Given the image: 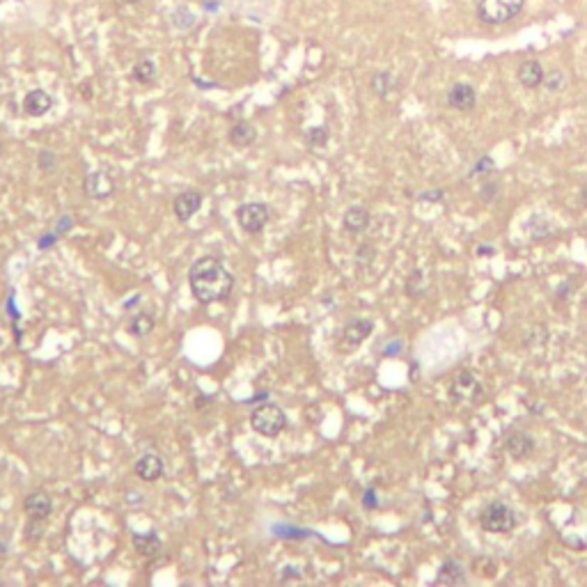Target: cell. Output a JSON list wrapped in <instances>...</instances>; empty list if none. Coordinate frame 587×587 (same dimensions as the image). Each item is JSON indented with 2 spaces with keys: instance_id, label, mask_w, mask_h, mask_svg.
Segmentation results:
<instances>
[{
  "instance_id": "1",
  "label": "cell",
  "mask_w": 587,
  "mask_h": 587,
  "mask_svg": "<svg viewBox=\"0 0 587 587\" xmlns=\"http://www.w3.org/2000/svg\"><path fill=\"white\" fill-rule=\"evenodd\" d=\"M188 289L200 305L225 303L234 292V276L221 257L202 255L188 269Z\"/></svg>"
},
{
  "instance_id": "2",
  "label": "cell",
  "mask_w": 587,
  "mask_h": 587,
  "mask_svg": "<svg viewBox=\"0 0 587 587\" xmlns=\"http://www.w3.org/2000/svg\"><path fill=\"white\" fill-rule=\"evenodd\" d=\"M250 427L264 438H278L289 427V420L283 408L266 399L250 411Z\"/></svg>"
},
{
  "instance_id": "3",
  "label": "cell",
  "mask_w": 587,
  "mask_h": 587,
  "mask_svg": "<svg viewBox=\"0 0 587 587\" xmlns=\"http://www.w3.org/2000/svg\"><path fill=\"white\" fill-rule=\"evenodd\" d=\"M479 525L486 532L510 534L519 525V516H516V512L510 505H505L503 501H496V503H489L479 512Z\"/></svg>"
},
{
  "instance_id": "4",
  "label": "cell",
  "mask_w": 587,
  "mask_h": 587,
  "mask_svg": "<svg viewBox=\"0 0 587 587\" xmlns=\"http://www.w3.org/2000/svg\"><path fill=\"white\" fill-rule=\"evenodd\" d=\"M525 0H479V16L484 23H507L519 16Z\"/></svg>"
},
{
  "instance_id": "5",
  "label": "cell",
  "mask_w": 587,
  "mask_h": 587,
  "mask_svg": "<svg viewBox=\"0 0 587 587\" xmlns=\"http://www.w3.org/2000/svg\"><path fill=\"white\" fill-rule=\"evenodd\" d=\"M236 225L246 234H259L271 221V209L266 202H246L236 207Z\"/></svg>"
},
{
  "instance_id": "6",
  "label": "cell",
  "mask_w": 587,
  "mask_h": 587,
  "mask_svg": "<svg viewBox=\"0 0 587 587\" xmlns=\"http://www.w3.org/2000/svg\"><path fill=\"white\" fill-rule=\"evenodd\" d=\"M372 330H374L372 319H351L344 328H342L337 349L340 351H344V354L354 351V349H358L367 337L372 335Z\"/></svg>"
},
{
  "instance_id": "7",
  "label": "cell",
  "mask_w": 587,
  "mask_h": 587,
  "mask_svg": "<svg viewBox=\"0 0 587 587\" xmlns=\"http://www.w3.org/2000/svg\"><path fill=\"white\" fill-rule=\"evenodd\" d=\"M202 202H205V193L198 188H186V191L177 193L172 200L174 218H177L181 225H186L191 218L202 209Z\"/></svg>"
},
{
  "instance_id": "8",
  "label": "cell",
  "mask_w": 587,
  "mask_h": 587,
  "mask_svg": "<svg viewBox=\"0 0 587 587\" xmlns=\"http://www.w3.org/2000/svg\"><path fill=\"white\" fill-rule=\"evenodd\" d=\"M450 397L457 404H472L482 397V383L470 372H461L450 385Z\"/></svg>"
},
{
  "instance_id": "9",
  "label": "cell",
  "mask_w": 587,
  "mask_h": 587,
  "mask_svg": "<svg viewBox=\"0 0 587 587\" xmlns=\"http://www.w3.org/2000/svg\"><path fill=\"white\" fill-rule=\"evenodd\" d=\"M134 472L140 482H147V484H152V482H159L165 475V461L161 454L156 452H145L140 454L134 463Z\"/></svg>"
},
{
  "instance_id": "10",
  "label": "cell",
  "mask_w": 587,
  "mask_h": 587,
  "mask_svg": "<svg viewBox=\"0 0 587 587\" xmlns=\"http://www.w3.org/2000/svg\"><path fill=\"white\" fill-rule=\"evenodd\" d=\"M53 507H56L53 498H51V494H46V491H30L23 498V512L32 521L46 523L51 519V514H53Z\"/></svg>"
},
{
  "instance_id": "11",
  "label": "cell",
  "mask_w": 587,
  "mask_h": 587,
  "mask_svg": "<svg viewBox=\"0 0 587 587\" xmlns=\"http://www.w3.org/2000/svg\"><path fill=\"white\" fill-rule=\"evenodd\" d=\"M83 188L94 200H106L110 195H115V179L106 170H94L85 177Z\"/></svg>"
},
{
  "instance_id": "12",
  "label": "cell",
  "mask_w": 587,
  "mask_h": 587,
  "mask_svg": "<svg viewBox=\"0 0 587 587\" xmlns=\"http://www.w3.org/2000/svg\"><path fill=\"white\" fill-rule=\"evenodd\" d=\"M51 108H53V96L41 87H34L23 96V112L28 117H44Z\"/></svg>"
},
{
  "instance_id": "13",
  "label": "cell",
  "mask_w": 587,
  "mask_h": 587,
  "mask_svg": "<svg viewBox=\"0 0 587 587\" xmlns=\"http://www.w3.org/2000/svg\"><path fill=\"white\" fill-rule=\"evenodd\" d=\"M370 223H372V214L363 205H351L344 212V216H342V227L351 236L363 234L370 227Z\"/></svg>"
},
{
  "instance_id": "14",
  "label": "cell",
  "mask_w": 587,
  "mask_h": 587,
  "mask_svg": "<svg viewBox=\"0 0 587 587\" xmlns=\"http://www.w3.org/2000/svg\"><path fill=\"white\" fill-rule=\"evenodd\" d=\"M505 450L510 452V457L516 461L528 459L530 452L534 450V438L530 434L521 432V429H514V432H510L505 438Z\"/></svg>"
},
{
  "instance_id": "15",
  "label": "cell",
  "mask_w": 587,
  "mask_h": 587,
  "mask_svg": "<svg viewBox=\"0 0 587 587\" xmlns=\"http://www.w3.org/2000/svg\"><path fill=\"white\" fill-rule=\"evenodd\" d=\"M475 101H477V92L475 87L468 85V83H457L450 87L448 92V103L454 110H472L475 108Z\"/></svg>"
},
{
  "instance_id": "16",
  "label": "cell",
  "mask_w": 587,
  "mask_h": 587,
  "mask_svg": "<svg viewBox=\"0 0 587 587\" xmlns=\"http://www.w3.org/2000/svg\"><path fill=\"white\" fill-rule=\"evenodd\" d=\"M227 140H230L234 147H239V150H246V147H252V145L257 143V129L252 127L250 122L239 120V122H234V124L230 127Z\"/></svg>"
},
{
  "instance_id": "17",
  "label": "cell",
  "mask_w": 587,
  "mask_h": 587,
  "mask_svg": "<svg viewBox=\"0 0 587 587\" xmlns=\"http://www.w3.org/2000/svg\"><path fill=\"white\" fill-rule=\"evenodd\" d=\"M131 544H134L136 553H140L143 557H156L163 550V541L154 530L152 532H136L134 537H131Z\"/></svg>"
},
{
  "instance_id": "18",
  "label": "cell",
  "mask_w": 587,
  "mask_h": 587,
  "mask_svg": "<svg viewBox=\"0 0 587 587\" xmlns=\"http://www.w3.org/2000/svg\"><path fill=\"white\" fill-rule=\"evenodd\" d=\"M154 328H156V319L150 312H136L127 323V333L131 337H138V340L150 337Z\"/></svg>"
},
{
  "instance_id": "19",
  "label": "cell",
  "mask_w": 587,
  "mask_h": 587,
  "mask_svg": "<svg viewBox=\"0 0 587 587\" xmlns=\"http://www.w3.org/2000/svg\"><path fill=\"white\" fill-rule=\"evenodd\" d=\"M466 581H468L466 572H463V567L457 560H445L436 576V583L441 585H466Z\"/></svg>"
},
{
  "instance_id": "20",
  "label": "cell",
  "mask_w": 587,
  "mask_h": 587,
  "mask_svg": "<svg viewBox=\"0 0 587 587\" xmlns=\"http://www.w3.org/2000/svg\"><path fill=\"white\" fill-rule=\"evenodd\" d=\"M519 81L523 87H528V90H534V87H539L544 83V69L537 63V60H528V63H523L519 67Z\"/></svg>"
},
{
  "instance_id": "21",
  "label": "cell",
  "mask_w": 587,
  "mask_h": 587,
  "mask_svg": "<svg viewBox=\"0 0 587 587\" xmlns=\"http://www.w3.org/2000/svg\"><path fill=\"white\" fill-rule=\"evenodd\" d=\"M131 76H134V81L140 83V85H152L154 78H156V65L147 58L138 60V63L134 65V69H131Z\"/></svg>"
},
{
  "instance_id": "22",
  "label": "cell",
  "mask_w": 587,
  "mask_h": 587,
  "mask_svg": "<svg viewBox=\"0 0 587 587\" xmlns=\"http://www.w3.org/2000/svg\"><path fill=\"white\" fill-rule=\"evenodd\" d=\"M404 289H406V294L411 296V299H420V296H425L427 283H425V273H422V271H420V269L411 271V276L406 278Z\"/></svg>"
},
{
  "instance_id": "23",
  "label": "cell",
  "mask_w": 587,
  "mask_h": 587,
  "mask_svg": "<svg viewBox=\"0 0 587 587\" xmlns=\"http://www.w3.org/2000/svg\"><path fill=\"white\" fill-rule=\"evenodd\" d=\"M328 140H330V129L326 124H321V127H310L308 131H305V143H308L310 147H326L328 145Z\"/></svg>"
},
{
  "instance_id": "24",
  "label": "cell",
  "mask_w": 587,
  "mask_h": 587,
  "mask_svg": "<svg viewBox=\"0 0 587 587\" xmlns=\"http://www.w3.org/2000/svg\"><path fill=\"white\" fill-rule=\"evenodd\" d=\"M392 87H395V78H392L390 72H379L372 76V90L379 96H383V99L392 92Z\"/></svg>"
},
{
  "instance_id": "25",
  "label": "cell",
  "mask_w": 587,
  "mask_h": 587,
  "mask_svg": "<svg viewBox=\"0 0 587 587\" xmlns=\"http://www.w3.org/2000/svg\"><path fill=\"white\" fill-rule=\"evenodd\" d=\"M7 317L12 319L14 342H16V344H21V326H19V321H21V312H19V308H16V303H14V289L10 292V296H7Z\"/></svg>"
},
{
  "instance_id": "26",
  "label": "cell",
  "mask_w": 587,
  "mask_h": 587,
  "mask_svg": "<svg viewBox=\"0 0 587 587\" xmlns=\"http://www.w3.org/2000/svg\"><path fill=\"white\" fill-rule=\"evenodd\" d=\"M525 230L532 232L534 239H544V236L550 232V225H548V221H544L541 216H530L528 223H525Z\"/></svg>"
},
{
  "instance_id": "27",
  "label": "cell",
  "mask_w": 587,
  "mask_h": 587,
  "mask_svg": "<svg viewBox=\"0 0 587 587\" xmlns=\"http://www.w3.org/2000/svg\"><path fill=\"white\" fill-rule=\"evenodd\" d=\"M37 168L41 172H46V174L56 172L58 170V154L53 150H41L37 154Z\"/></svg>"
},
{
  "instance_id": "28",
  "label": "cell",
  "mask_w": 587,
  "mask_h": 587,
  "mask_svg": "<svg viewBox=\"0 0 587 587\" xmlns=\"http://www.w3.org/2000/svg\"><path fill=\"white\" fill-rule=\"evenodd\" d=\"M374 257H376V248L372 246V243H361V246H358V250H356V262H358V266H370L372 262H374Z\"/></svg>"
},
{
  "instance_id": "29",
  "label": "cell",
  "mask_w": 587,
  "mask_h": 587,
  "mask_svg": "<svg viewBox=\"0 0 587 587\" xmlns=\"http://www.w3.org/2000/svg\"><path fill=\"white\" fill-rule=\"evenodd\" d=\"M544 85H546L548 92H560V90H565L567 76L560 72V69H553V72H550L548 76H544Z\"/></svg>"
},
{
  "instance_id": "30",
  "label": "cell",
  "mask_w": 587,
  "mask_h": 587,
  "mask_svg": "<svg viewBox=\"0 0 587 587\" xmlns=\"http://www.w3.org/2000/svg\"><path fill=\"white\" fill-rule=\"evenodd\" d=\"M44 521H32L28 519V525H25V541H30V544H37V541L44 537Z\"/></svg>"
},
{
  "instance_id": "31",
  "label": "cell",
  "mask_w": 587,
  "mask_h": 587,
  "mask_svg": "<svg viewBox=\"0 0 587 587\" xmlns=\"http://www.w3.org/2000/svg\"><path fill=\"white\" fill-rule=\"evenodd\" d=\"M494 170H496V163H494L491 156H482V159L472 165V170L468 174L470 177H482V174H491Z\"/></svg>"
},
{
  "instance_id": "32",
  "label": "cell",
  "mask_w": 587,
  "mask_h": 587,
  "mask_svg": "<svg viewBox=\"0 0 587 587\" xmlns=\"http://www.w3.org/2000/svg\"><path fill=\"white\" fill-rule=\"evenodd\" d=\"M60 243V236L53 232V230H49V232H41L39 236H37V250H53L56 246Z\"/></svg>"
},
{
  "instance_id": "33",
  "label": "cell",
  "mask_w": 587,
  "mask_h": 587,
  "mask_svg": "<svg viewBox=\"0 0 587 587\" xmlns=\"http://www.w3.org/2000/svg\"><path fill=\"white\" fill-rule=\"evenodd\" d=\"M74 225H76V221H74V216H69V214H65V216H60L58 221H56V227H53V232L60 236V239H63V236H67V234H72V230H74Z\"/></svg>"
},
{
  "instance_id": "34",
  "label": "cell",
  "mask_w": 587,
  "mask_h": 587,
  "mask_svg": "<svg viewBox=\"0 0 587 587\" xmlns=\"http://www.w3.org/2000/svg\"><path fill=\"white\" fill-rule=\"evenodd\" d=\"M498 193H501V183L498 181H486L484 186L479 188V198L484 200V202H494L498 198Z\"/></svg>"
},
{
  "instance_id": "35",
  "label": "cell",
  "mask_w": 587,
  "mask_h": 587,
  "mask_svg": "<svg viewBox=\"0 0 587 587\" xmlns=\"http://www.w3.org/2000/svg\"><path fill=\"white\" fill-rule=\"evenodd\" d=\"M361 503L367 512H372L379 507V494H376V489L374 486H367L365 491H363V498H361Z\"/></svg>"
},
{
  "instance_id": "36",
  "label": "cell",
  "mask_w": 587,
  "mask_h": 587,
  "mask_svg": "<svg viewBox=\"0 0 587 587\" xmlns=\"http://www.w3.org/2000/svg\"><path fill=\"white\" fill-rule=\"evenodd\" d=\"M401 349H404V342H401V340H392V342H388V344H385V349L381 351V356H383V358H395V356L401 354Z\"/></svg>"
},
{
  "instance_id": "37",
  "label": "cell",
  "mask_w": 587,
  "mask_h": 587,
  "mask_svg": "<svg viewBox=\"0 0 587 587\" xmlns=\"http://www.w3.org/2000/svg\"><path fill=\"white\" fill-rule=\"evenodd\" d=\"M418 200H420V202H443V200H445V193H443V191H438V188H434V191H425V193H420Z\"/></svg>"
},
{
  "instance_id": "38",
  "label": "cell",
  "mask_w": 587,
  "mask_h": 587,
  "mask_svg": "<svg viewBox=\"0 0 587 587\" xmlns=\"http://www.w3.org/2000/svg\"><path fill=\"white\" fill-rule=\"evenodd\" d=\"M301 578H303V572H301V569H296V567H285V569H283V574H280V583L301 581Z\"/></svg>"
},
{
  "instance_id": "39",
  "label": "cell",
  "mask_w": 587,
  "mask_h": 587,
  "mask_svg": "<svg viewBox=\"0 0 587 587\" xmlns=\"http://www.w3.org/2000/svg\"><path fill=\"white\" fill-rule=\"evenodd\" d=\"M287 532L283 530H276L278 537H285V539H305L308 537V530H299V528H285Z\"/></svg>"
},
{
  "instance_id": "40",
  "label": "cell",
  "mask_w": 587,
  "mask_h": 587,
  "mask_svg": "<svg viewBox=\"0 0 587 587\" xmlns=\"http://www.w3.org/2000/svg\"><path fill=\"white\" fill-rule=\"evenodd\" d=\"M572 289H574V285H569V283H562L557 287V292H555V299L557 301H562V299H567V296H572Z\"/></svg>"
},
{
  "instance_id": "41",
  "label": "cell",
  "mask_w": 587,
  "mask_h": 587,
  "mask_svg": "<svg viewBox=\"0 0 587 587\" xmlns=\"http://www.w3.org/2000/svg\"><path fill=\"white\" fill-rule=\"evenodd\" d=\"M475 252H477V257H491V255H496V248L486 246V243H479V246L475 248Z\"/></svg>"
},
{
  "instance_id": "42",
  "label": "cell",
  "mask_w": 587,
  "mask_h": 587,
  "mask_svg": "<svg viewBox=\"0 0 587 587\" xmlns=\"http://www.w3.org/2000/svg\"><path fill=\"white\" fill-rule=\"evenodd\" d=\"M140 301H143V296H140V294H134V296H131L129 301H124V303H122V308H124V312H131V310L136 308V305H140Z\"/></svg>"
},
{
  "instance_id": "43",
  "label": "cell",
  "mask_w": 587,
  "mask_h": 587,
  "mask_svg": "<svg viewBox=\"0 0 587 587\" xmlns=\"http://www.w3.org/2000/svg\"><path fill=\"white\" fill-rule=\"evenodd\" d=\"M209 401H214V395H202V392H200L198 399H195V411H202Z\"/></svg>"
},
{
  "instance_id": "44",
  "label": "cell",
  "mask_w": 587,
  "mask_h": 587,
  "mask_svg": "<svg viewBox=\"0 0 587 587\" xmlns=\"http://www.w3.org/2000/svg\"><path fill=\"white\" fill-rule=\"evenodd\" d=\"M205 7H207V10H218V3H216V0H214V3L209 0V3H207Z\"/></svg>"
},
{
  "instance_id": "45",
  "label": "cell",
  "mask_w": 587,
  "mask_h": 587,
  "mask_svg": "<svg viewBox=\"0 0 587 587\" xmlns=\"http://www.w3.org/2000/svg\"><path fill=\"white\" fill-rule=\"evenodd\" d=\"M581 195H583V202L587 205V183H585V186H583V191H581Z\"/></svg>"
},
{
  "instance_id": "46",
  "label": "cell",
  "mask_w": 587,
  "mask_h": 587,
  "mask_svg": "<svg viewBox=\"0 0 587 587\" xmlns=\"http://www.w3.org/2000/svg\"><path fill=\"white\" fill-rule=\"evenodd\" d=\"M120 3H124V5H138L140 0H120Z\"/></svg>"
},
{
  "instance_id": "47",
  "label": "cell",
  "mask_w": 587,
  "mask_h": 587,
  "mask_svg": "<svg viewBox=\"0 0 587 587\" xmlns=\"http://www.w3.org/2000/svg\"><path fill=\"white\" fill-rule=\"evenodd\" d=\"M0 585H3V581H0Z\"/></svg>"
}]
</instances>
